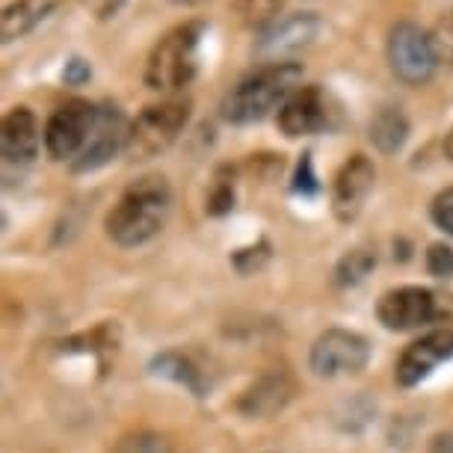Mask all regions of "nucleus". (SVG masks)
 <instances>
[{
  "label": "nucleus",
  "instance_id": "obj_1",
  "mask_svg": "<svg viewBox=\"0 0 453 453\" xmlns=\"http://www.w3.org/2000/svg\"><path fill=\"white\" fill-rule=\"evenodd\" d=\"M173 190L164 175H142L122 193L107 213V234L119 246H140L151 241L166 222Z\"/></svg>",
  "mask_w": 453,
  "mask_h": 453
},
{
  "label": "nucleus",
  "instance_id": "obj_2",
  "mask_svg": "<svg viewBox=\"0 0 453 453\" xmlns=\"http://www.w3.org/2000/svg\"><path fill=\"white\" fill-rule=\"evenodd\" d=\"M303 65L299 63H267L258 72L246 74L237 87L222 98V116L232 125L261 122L273 107H281L299 89Z\"/></svg>",
  "mask_w": 453,
  "mask_h": 453
},
{
  "label": "nucleus",
  "instance_id": "obj_3",
  "mask_svg": "<svg viewBox=\"0 0 453 453\" xmlns=\"http://www.w3.org/2000/svg\"><path fill=\"white\" fill-rule=\"evenodd\" d=\"M204 21H184L166 30L151 48L145 63V87L155 92L184 89L196 78L199 68V45H202Z\"/></svg>",
  "mask_w": 453,
  "mask_h": 453
},
{
  "label": "nucleus",
  "instance_id": "obj_4",
  "mask_svg": "<svg viewBox=\"0 0 453 453\" xmlns=\"http://www.w3.org/2000/svg\"><path fill=\"white\" fill-rule=\"evenodd\" d=\"M190 98H166L160 104H149L131 122L125 155L131 160H151L178 140L190 122Z\"/></svg>",
  "mask_w": 453,
  "mask_h": 453
},
{
  "label": "nucleus",
  "instance_id": "obj_5",
  "mask_svg": "<svg viewBox=\"0 0 453 453\" xmlns=\"http://www.w3.org/2000/svg\"><path fill=\"white\" fill-rule=\"evenodd\" d=\"M376 318L395 332L418 329L435 320H453V296L435 294L430 288H397L380 299Z\"/></svg>",
  "mask_w": 453,
  "mask_h": 453
},
{
  "label": "nucleus",
  "instance_id": "obj_6",
  "mask_svg": "<svg viewBox=\"0 0 453 453\" xmlns=\"http://www.w3.org/2000/svg\"><path fill=\"white\" fill-rule=\"evenodd\" d=\"M388 63L395 78L409 83V87L426 83L439 65L430 33L418 27L415 21H397L388 33Z\"/></svg>",
  "mask_w": 453,
  "mask_h": 453
},
{
  "label": "nucleus",
  "instance_id": "obj_7",
  "mask_svg": "<svg viewBox=\"0 0 453 453\" xmlns=\"http://www.w3.org/2000/svg\"><path fill=\"white\" fill-rule=\"evenodd\" d=\"M96 113H98V107L83 98H72V101H65L63 107L54 110V116H50L45 125V136H42L50 160L81 157L83 145L89 140L92 122H96Z\"/></svg>",
  "mask_w": 453,
  "mask_h": 453
},
{
  "label": "nucleus",
  "instance_id": "obj_8",
  "mask_svg": "<svg viewBox=\"0 0 453 453\" xmlns=\"http://www.w3.org/2000/svg\"><path fill=\"white\" fill-rule=\"evenodd\" d=\"M371 347L362 335L347 329H329L311 347V371L318 376L356 373L367 365Z\"/></svg>",
  "mask_w": 453,
  "mask_h": 453
},
{
  "label": "nucleus",
  "instance_id": "obj_9",
  "mask_svg": "<svg viewBox=\"0 0 453 453\" xmlns=\"http://www.w3.org/2000/svg\"><path fill=\"white\" fill-rule=\"evenodd\" d=\"M127 131H131V122L125 119L122 110L116 104H101L96 113V122H92L89 140L83 145L81 157L74 160V169L87 173V169L104 166L116 151H122L127 145Z\"/></svg>",
  "mask_w": 453,
  "mask_h": 453
},
{
  "label": "nucleus",
  "instance_id": "obj_10",
  "mask_svg": "<svg viewBox=\"0 0 453 453\" xmlns=\"http://www.w3.org/2000/svg\"><path fill=\"white\" fill-rule=\"evenodd\" d=\"M320 33V19L314 12H294L264 27L258 39V57L267 63H288L285 57L309 48Z\"/></svg>",
  "mask_w": 453,
  "mask_h": 453
},
{
  "label": "nucleus",
  "instance_id": "obj_11",
  "mask_svg": "<svg viewBox=\"0 0 453 453\" xmlns=\"http://www.w3.org/2000/svg\"><path fill=\"white\" fill-rule=\"evenodd\" d=\"M376 169L371 157L353 155L344 160V166L338 169L335 181H332V211L341 222H349L362 213V204L373 190Z\"/></svg>",
  "mask_w": 453,
  "mask_h": 453
},
{
  "label": "nucleus",
  "instance_id": "obj_12",
  "mask_svg": "<svg viewBox=\"0 0 453 453\" xmlns=\"http://www.w3.org/2000/svg\"><path fill=\"white\" fill-rule=\"evenodd\" d=\"M448 358H453V326L430 332V335H424L421 341L409 344L403 349V356H400L395 376L400 386H406V388L418 386V382L426 380V376L441 362H448Z\"/></svg>",
  "mask_w": 453,
  "mask_h": 453
},
{
  "label": "nucleus",
  "instance_id": "obj_13",
  "mask_svg": "<svg viewBox=\"0 0 453 453\" xmlns=\"http://www.w3.org/2000/svg\"><path fill=\"white\" fill-rule=\"evenodd\" d=\"M279 131L296 140V136L318 134L326 125V98L320 87H299L285 104L279 107Z\"/></svg>",
  "mask_w": 453,
  "mask_h": 453
},
{
  "label": "nucleus",
  "instance_id": "obj_14",
  "mask_svg": "<svg viewBox=\"0 0 453 453\" xmlns=\"http://www.w3.org/2000/svg\"><path fill=\"white\" fill-rule=\"evenodd\" d=\"M0 145H4L6 164H33V157L39 155V122L30 107H12L4 116Z\"/></svg>",
  "mask_w": 453,
  "mask_h": 453
},
{
  "label": "nucleus",
  "instance_id": "obj_15",
  "mask_svg": "<svg viewBox=\"0 0 453 453\" xmlns=\"http://www.w3.org/2000/svg\"><path fill=\"white\" fill-rule=\"evenodd\" d=\"M290 397H294V382H290V376L281 371L267 373L243 395L241 412L252 418H270V415H276L279 409H285Z\"/></svg>",
  "mask_w": 453,
  "mask_h": 453
},
{
  "label": "nucleus",
  "instance_id": "obj_16",
  "mask_svg": "<svg viewBox=\"0 0 453 453\" xmlns=\"http://www.w3.org/2000/svg\"><path fill=\"white\" fill-rule=\"evenodd\" d=\"M59 0H12L4 10V42H15L27 36L33 27H39Z\"/></svg>",
  "mask_w": 453,
  "mask_h": 453
},
{
  "label": "nucleus",
  "instance_id": "obj_17",
  "mask_svg": "<svg viewBox=\"0 0 453 453\" xmlns=\"http://www.w3.org/2000/svg\"><path fill=\"white\" fill-rule=\"evenodd\" d=\"M409 136V119L403 116L400 107H386L373 116L371 122V142L382 155H395V151L403 149Z\"/></svg>",
  "mask_w": 453,
  "mask_h": 453
},
{
  "label": "nucleus",
  "instance_id": "obj_18",
  "mask_svg": "<svg viewBox=\"0 0 453 453\" xmlns=\"http://www.w3.org/2000/svg\"><path fill=\"white\" fill-rule=\"evenodd\" d=\"M281 6L285 0H232L234 15L250 27H270L273 21H279Z\"/></svg>",
  "mask_w": 453,
  "mask_h": 453
},
{
  "label": "nucleus",
  "instance_id": "obj_19",
  "mask_svg": "<svg viewBox=\"0 0 453 453\" xmlns=\"http://www.w3.org/2000/svg\"><path fill=\"white\" fill-rule=\"evenodd\" d=\"M208 213H213V217H222V213H228L234 208V169L222 166L217 178H213V187L208 193Z\"/></svg>",
  "mask_w": 453,
  "mask_h": 453
},
{
  "label": "nucleus",
  "instance_id": "obj_20",
  "mask_svg": "<svg viewBox=\"0 0 453 453\" xmlns=\"http://www.w3.org/2000/svg\"><path fill=\"white\" fill-rule=\"evenodd\" d=\"M373 264H376V258H373L371 252H365V250L347 252L344 258H341L338 270H335L338 285H358V281H362L367 273L373 270Z\"/></svg>",
  "mask_w": 453,
  "mask_h": 453
},
{
  "label": "nucleus",
  "instance_id": "obj_21",
  "mask_svg": "<svg viewBox=\"0 0 453 453\" xmlns=\"http://www.w3.org/2000/svg\"><path fill=\"white\" fill-rule=\"evenodd\" d=\"M430 42H433L435 59H439V63H450L453 65V12L441 15L439 24L430 30Z\"/></svg>",
  "mask_w": 453,
  "mask_h": 453
},
{
  "label": "nucleus",
  "instance_id": "obj_22",
  "mask_svg": "<svg viewBox=\"0 0 453 453\" xmlns=\"http://www.w3.org/2000/svg\"><path fill=\"white\" fill-rule=\"evenodd\" d=\"M113 453H169V441L155 433H136L119 441Z\"/></svg>",
  "mask_w": 453,
  "mask_h": 453
},
{
  "label": "nucleus",
  "instance_id": "obj_23",
  "mask_svg": "<svg viewBox=\"0 0 453 453\" xmlns=\"http://www.w3.org/2000/svg\"><path fill=\"white\" fill-rule=\"evenodd\" d=\"M430 217L444 234L453 237V187H448V190H441L439 196H435L433 204H430Z\"/></svg>",
  "mask_w": 453,
  "mask_h": 453
},
{
  "label": "nucleus",
  "instance_id": "obj_24",
  "mask_svg": "<svg viewBox=\"0 0 453 453\" xmlns=\"http://www.w3.org/2000/svg\"><path fill=\"white\" fill-rule=\"evenodd\" d=\"M426 270L435 279H450L453 276V250L444 243H433L426 252Z\"/></svg>",
  "mask_w": 453,
  "mask_h": 453
},
{
  "label": "nucleus",
  "instance_id": "obj_25",
  "mask_svg": "<svg viewBox=\"0 0 453 453\" xmlns=\"http://www.w3.org/2000/svg\"><path fill=\"white\" fill-rule=\"evenodd\" d=\"M294 181H296L294 184L296 193H318V175H314V166H311V151H305L303 160H299Z\"/></svg>",
  "mask_w": 453,
  "mask_h": 453
},
{
  "label": "nucleus",
  "instance_id": "obj_26",
  "mask_svg": "<svg viewBox=\"0 0 453 453\" xmlns=\"http://www.w3.org/2000/svg\"><path fill=\"white\" fill-rule=\"evenodd\" d=\"M89 74H92V68H89L87 59H81V57L68 59L65 68H63V81L68 83V87H81V83H87Z\"/></svg>",
  "mask_w": 453,
  "mask_h": 453
},
{
  "label": "nucleus",
  "instance_id": "obj_27",
  "mask_svg": "<svg viewBox=\"0 0 453 453\" xmlns=\"http://www.w3.org/2000/svg\"><path fill=\"white\" fill-rule=\"evenodd\" d=\"M83 4L89 6V12L96 15V19L104 21V19H113V15L122 10L125 0H83Z\"/></svg>",
  "mask_w": 453,
  "mask_h": 453
},
{
  "label": "nucleus",
  "instance_id": "obj_28",
  "mask_svg": "<svg viewBox=\"0 0 453 453\" xmlns=\"http://www.w3.org/2000/svg\"><path fill=\"white\" fill-rule=\"evenodd\" d=\"M444 155L453 160V131L448 134V140H444Z\"/></svg>",
  "mask_w": 453,
  "mask_h": 453
},
{
  "label": "nucleus",
  "instance_id": "obj_29",
  "mask_svg": "<svg viewBox=\"0 0 453 453\" xmlns=\"http://www.w3.org/2000/svg\"><path fill=\"white\" fill-rule=\"evenodd\" d=\"M169 4H175V6H199V4H204V0H169Z\"/></svg>",
  "mask_w": 453,
  "mask_h": 453
}]
</instances>
